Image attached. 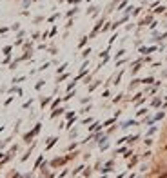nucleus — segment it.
<instances>
[{"label":"nucleus","instance_id":"f257e3e1","mask_svg":"<svg viewBox=\"0 0 167 178\" xmlns=\"http://www.w3.org/2000/svg\"><path fill=\"white\" fill-rule=\"evenodd\" d=\"M165 149H167V147H165Z\"/></svg>","mask_w":167,"mask_h":178}]
</instances>
